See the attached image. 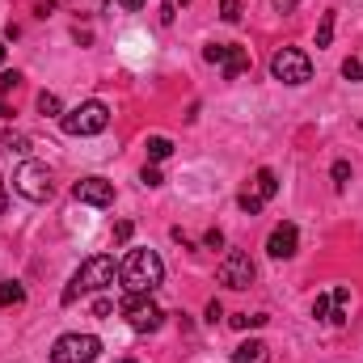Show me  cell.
Here are the masks:
<instances>
[{
    "label": "cell",
    "mask_w": 363,
    "mask_h": 363,
    "mask_svg": "<svg viewBox=\"0 0 363 363\" xmlns=\"http://www.w3.org/2000/svg\"><path fill=\"white\" fill-rule=\"evenodd\" d=\"M118 279L127 291H140V296H152L161 283H165V262L157 250H131L123 262H118Z\"/></svg>",
    "instance_id": "1"
},
{
    "label": "cell",
    "mask_w": 363,
    "mask_h": 363,
    "mask_svg": "<svg viewBox=\"0 0 363 363\" xmlns=\"http://www.w3.org/2000/svg\"><path fill=\"white\" fill-rule=\"evenodd\" d=\"M114 274H118V262H114L110 254H93V258H85V262H81V271L72 274V283L64 287V304H77L81 296L110 287V283H114Z\"/></svg>",
    "instance_id": "2"
},
{
    "label": "cell",
    "mask_w": 363,
    "mask_h": 363,
    "mask_svg": "<svg viewBox=\"0 0 363 363\" xmlns=\"http://www.w3.org/2000/svg\"><path fill=\"white\" fill-rule=\"evenodd\" d=\"M60 127H64L68 135H101V131L110 127V106L97 101V97H93V101H81V106L64 110Z\"/></svg>",
    "instance_id": "3"
},
{
    "label": "cell",
    "mask_w": 363,
    "mask_h": 363,
    "mask_svg": "<svg viewBox=\"0 0 363 363\" xmlns=\"http://www.w3.org/2000/svg\"><path fill=\"white\" fill-rule=\"evenodd\" d=\"M13 190L30 203H47L55 194V182H51V169L43 161H21L17 174H13Z\"/></svg>",
    "instance_id": "4"
},
{
    "label": "cell",
    "mask_w": 363,
    "mask_h": 363,
    "mask_svg": "<svg viewBox=\"0 0 363 363\" xmlns=\"http://www.w3.org/2000/svg\"><path fill=\"white\" fill-rule=\"evenodd\" d=\"M123 321H127L135 334H157V330L165 325V313H161V304H157L152 296L127 291V300H123Z\"/></svg>",
    "instance_id": "5"
},
{
    "label": "cell",
    "mask_w": 363,
    "mask_h": 363,
    "mask_svg": "<svg viewBox=\"0 0 363 363\" xmlns=\"http://www.w3.org/2000/svg\"><path fill=\"white\" fill-rule=\"evenodd\" d=\"M271 77L283 85H308L313 81V60L300 47H279L271 55Z\"/></svg>",
    "instance_id": "6"
},
{
    "label": "cell",
    "mask_w": 363,
    "mask_h": 363,
    "mask_svg": "<svg viewBox=\"0 0 363 363\" xmlns=\"http://www.w3.org/2000/svg\"><path fill=\"white\" fill-rule=\"evenodd\" d=\"M203 60H207V64H220L224 81H241V77L250 72V51L237 47V43H207V47H203Z\"/></svg>",
    "instance_id": "7"
},
{
    "label": "cell",
    "mask_w": 363,
    "mask_h": 363,
    "mask_svg": "<svg viewBox=\"0 0 363 363\" xmlns=\"http://www.w3.org/2000/svg\"><path fill=\"white\" fill-rule=\"evenodd\" d=\"M101 355V338L93 334H64L51 347V363H93Z\"/></svg>",
    "instance_id": "8"
},
{
    "label": "cell",
    "mask_w": 363,
    "mask_h": 363,
    "mask_svg": "<svg viewBox=\"0 0 363 363\" xmlns=\"http://www.w3.org/2000/svg\"><path fill=\"white\" fill-rule=\"evenodd\" d=\"M254 258L245 254V250H228L224 254V262H220V283L224 287H233V291H245L250 283H254Z\"/></svg>",
    "instance_id": "9"
},
{
    "label": "cell",
    "mask_w": 363,
    "mask_h": 363,
    "mask_svg": "<svg viewBox=\"0 0 363 363\" xmlns=\"http://www.w3.org/2000/svg\"><path fill=\"white\" fill-rule=\"evenodd\" d=\"M347 304H351V287H334L330 296H317L313 300V317L317 321H330V325H342L347 321Z\"/></svg>",
    "instance_id": "10"
},
{
    "label": "cell",
    "mask_w": 363,
    "mask_h": 363,
    "mask_svg": "<svg viewBox=\"0 0 363 363\" xmlns=\"http://www.w3.org/2000/svg\"><path fill=\"white\" fill-rule=\"evenodd\" d=\"M296 245H300V228L283 220V224H274L271 241H267V254L279 258V262H287V258H296Z\"/></svg>",
    "instance_id": "11"
},
{
    "label": "cell",
    "mask_w": 363,
    "mask_h": 363,
    "mask_svg": "<svg viewBox=\"0 0 363 363\" xmlns=\"http://www.w3.org/2000/svg\"><path fill=\"white\" fill-rule=\"evenodd\" d=\"M72 194H77V203H89V207H110L114 203V186L106 178H81L72 186Z\"/></svg>",
    "instance_id": "12"
},
{
    "label": "cell",
    "mask_w": 363,
    "mask_h": 363,
    "mask_svg": "<svg viewBox=\"0 0 363 363\" xmlns=\"http://www.w3.org/2000/svg\"><path fill=\"white\" fill-rule=\"evenodd\" d=\"M254 194H258L262 203H271L274 194H279V178H274V169H258V174H254Z\"/></svg>",
    "instance_id": "13"
},
{
    "label": "cell",
    "mask_w": 363,
    "mask_h": 363,
    "mask_svg": "<svg viewBox=\"0 0 363 363\" xmlns=\"http://www.w3.org/2000/svg\"><path fill=\"white\" fill-rule=\"evenodd\" d=\"M262 355H267V342L250 338V342H241V347L233 351V363H262Z\"/></svg>",
    "instance_id": "14"
},
{
    "label": "cell",
    "mask_w": 363,
    "mask_h": 363,
    "mask_svg": "<svg viewBox=\"0 0 363 363\" xmlns=\"http://www.w3.org/2000/svg\"><path fill=\"white\" fill-rule=\"evenodd\" d=\"M144 148H148V161H152V165L165 161V157H174V140H169V135H148Z\"/></svg>",
    "instance_id": "15"
},
{
    "label": "cell",
    "mask_w": 363,
    "mask_h": 363,
    "mask_svg": "<svg viewBox=\"0 0 363 363\" xmlns=\"http://www.w3.org/2000/svg\"><path fill=\"white\" fill-rule=\"evenodd\" d=\"M26 300V287L17 283V279H4L0 283V308H13V304H21Z\"/></svg>",
    "instance_id": "16"
},
{
    "label": "cell",
    "mask_w": 363,
    "mask_h": 363,
    "mask_svg": "<svg viewBox=\"0 0 363 363\" xmlns=\"http://www.w3.org/2000/svg\"><path fill=\"white\" fill-rule=\"evenodd\" d=\"M38 114H47V118H64V101H60L55 93H38Z\"/></svg>",
    "instance_id": "17"
},
{
    "label": "cell",
    "mask_w": 363,
    "mask_h": 363,
    "mask_svg": "<svg viewBox=\"0 0 363 363\" xmlns=\"http://www.w3.org/2000/svg\"><path fill=\"white\" fill-rule=\"evenodd\" d=\"M334 9L330 13H321V26H317V47H330V38H334Z\"/></svg>",
    "instance_id": "18"
},
{
    "label": "cell",
    "mask_w": 363,
    "mask_h": 363,
    "mask_svg": "<svg viewBox=\"0 0 363 363\" xmlns=\"http://www.w3.org/2000/svg\"><path fill=\"white\" fill-rule=\"evenodd\" d=\"M228 321H233L237 330H258V325H267V313H254V317H250V313H237V317H228Z\"/></svg>",
    "instance_id": "19"
},
{
    "label": "cell",
    "mask_w": 363,
    "mask_h": 363,
    "mask_svg": "<svg viewBox=\"0 0 363 363\" xmlns=\"http://www.w3.org/2000/svg\"><path fill=\"white\" fill-rule=\"evenodd\" d=\"M342 77H347V81H355V85L363 81V51H355V55L342 64Z\"/></svg>",
    "instance_id": "20"
},
{
    "label": "cell",
    "mask_w": 363,
    "mask_h": 363,
    "mask_svg": "<svg viewBox=\"0 0 363 363\" xmlns=\"http://www.w3.org/2000/svg\"><path fill=\"white\" fill-rule=\"evenodd\" d=\"M237 207H241V211H250V216H258V211H262L267 203H262V199H258L254 190H241V199H237Z\"/></svg>",
    "instance_id": "21"
},
{
    "label": "cell",
    "mask_w": 363,
    "mask_h": 363,
    "mask_svg": "<svg viewBox=\"0 0 363 363\" xmlns=\"http://www.w3.org/2000/svg\"><path fill=\"white\" fill-rule=\"evenodd\" d=\"M220 17H224L228 26H237V21H241V0H220Z\"/></svg>",
    "instance_id": "22"
},
{
    "label": "cell",
    "mask_w": 363,
    "mask_h": 363,
    "mask_svg": "<svg viewBox=\"0 0 363 363\" xmlns=\"http://www.w3.org/2000/svg\"><path fill=\"white\" fill-rule=\"evenodd\" d=\"M330 178H334V186L342 190V186L351 182V161H334V169H330Z\"/></svg>",
    "instance_id": "23"
},
{
    "label": "cell",
    "mask_w": 363,
    "mask_h": 363,
    "mask_svg": "<svg viewBox=\"0 0 363 363\" xmlns=\"http://www.w3.org/2000/svg\"><path fill=\"white\" fill-rule=\"evenodd\" d=\"M140 182H144V186H152V190H157V186H165V174H161V169H157V165H144V174H140Z\"/></svg>",
    "instance_id": "24"
},
{
    "label": "cell",
    "mask_w": 363,
    "mask_h": 363,
    "mask_svg": "<svg viewBox=\"0 0 363 363\" xmlns=\"http://www.w3.org/2000/svg\"><path fill=\"white\" fill-rule=\"evenodd\" d=\"M17 85H21V72H4L0 77V101H4V93H13Z\"/></svg>",
    "instance_id": "25"
},
{
    "label": "cell",
    "mask_w": 363,
    "mask_h": 363,
    "mask_svg": "<svg viewBox=\"0 0 363 363\" xmlns=\"http://www.w3.org/2000/svg\"><path fill=\"white\" fill-rule=\"evenodd\" d=\"M131 233H135V228H131V220H118V224H114V241H118V245H123V241H131Z\"/></svg>",
    "instance_id": "26"
},
{
    "label": "cell",
    "mask_w": 363,
    "mask_h": 363,
    "mask_svg": "<svg viewBox=\"0 0 363 363\" xmlns=\"http://www.w3.org/2000/svg\"><path fill=\"white\" fill-rule=\"evenodd\" d=\"M26 144H30L26 135H4V148H13V152H26Z\"/></svg>",
    "instance_id": "27"
},
{
    "label": "cell",
    "mask_w": 363,
    "mask_h": 363,
    "mask_svg": "<svg viewBox=\"0 0 363 363\" xmlns=\"http://www.w3.org/2000/svg\"><path fill=\"white\" fill-rule=\"evenodd\" d=\"M203 245H207V250H220V245H224V233H220V228H211V233L203 237Z\"/></svg>",
    "instance_id": "28"
},
{
    "label": "cell",
    "mask_w": 363,
    "mask_h": 363,
    "mask_svg": "<svg viewBox=\"0 0 363 363\" xmlns=\"http://www.w3.org/2000/svg\"><path fill=\"white\" fill-rule=\"evenodd\" d=\"M186 4H190V0H165V13H161V17H165V21H174V13L186 9Z\"/></svg>",
    "instance_id": "29"
},
{
    "label": "cell",
    "mask_w": 363,
    "mask_h": 363,
    "mask_svg": "<svg viewBox=\"0 0 363 363\" xmlns=\"http://www.w3.org/2000/svg\"><path fill=\"white\" fill-rule=\"evenodd\" d=\"M220 317H224V308H220V300H211V304H207V321H211V325H216V321H220Z\"/></svg>",
    "instance_id": "30"
},
{
    "label": "cell",
    "mask_w": 363,
    "mask_h": 363,
    "mask_svg": "<svg viewBox=\"0 0 363 363\" xmlns=\"http://www.w3.org/2000/svg\"><path fill=\"white\" fill-rule=\"evenodd\" d=\"M110 308H114L110 300H97V304H93V313H97V317H110Z\"/></svg>",
    "instance_id": "31"
},
{
    "label": "cell",
    "mask_w": 363,
    "mask_h": 363,
    "mask_svg": "<svg viewBox=\"0 0 363 363\" xmlns=\"http://www.w3.org/2000/svg\"><path fill=\"white\" fill-rule=\"evenodd\" d=\"M274 9H279V13H291V9H296V4H300V0H271Z\"/></svg>",
    "instance_id": "32"
},
{
    "label": "cell",
    "mask_w": 363,
    "mask_h": 363,
    "mask_svg": "<svg viewBox=\"0 0 363 363\" xmlns=\"http://www.w3.org/2000/svg\"><path fill=\"white\" fill-rule=\"evenodd\" d=\"M4 207H9V186H4V178H0V216H4Z\"/></svg>",
    "instance_id": "33"
},
{
    "label": "cell",
    "mask_w": 363,
    "mask_h": 363,
    "mask_svg": "<svg viewBox=\"0 0 363 363\" xmlns=\"http://www.w3.org/2000/svg\"><path fill=\"white\" fill-rule=\"evenodd\" d=\"M118 4H123V9H131V13H135V9H144V4H148V0H118Z\"/></svg>",
    "instance_id": "34"
},
{
    "label": "cell",
    "mask_w": 363,
    "mask_h": 363,
    "mask_svg": "<svg viewBox=\"0 0 363 363\" xmlns=\"http://www.w3.org/2000/svg\"><path fill=\"white\" fill-rule=\"evenodd\" d=\"M0 64H4V43H0Z\"/></svg>",
    "instance_id": "35"
}]
</instances>
